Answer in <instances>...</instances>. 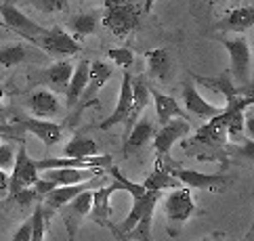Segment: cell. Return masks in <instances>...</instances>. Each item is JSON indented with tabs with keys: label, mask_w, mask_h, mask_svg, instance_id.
<instances>
[{
	"label": "cell",
	"mask_w": 254,
	"mask_h": 241,
	"mask_svg": "<svg viewBox=\"0 0 254 241\" xmlns=\"http://www.w3.org/2000/svg\"><path fill=\"white\" fill-rule=\"evenodd\" d=\"M32 239V218L30 220H25L23 225L15 231V235L11 241H30Z\"/></svg>",
	"instance_id": "cell-39"
},
{
	"label": "cell",
	"mask_w": 254,
	"mask_h": 241,
	"mask_svg": "<svg viewBox=\"0 0 254 241\" xmlns=\"http://www.w3.org/2000/svg\"><path fill=\"white\" fill-rule=\"evenodd\" d=\"M153 210H156V203H149L145 208L143 216L139 218V222L134 225L128 233H124V237L128 241H151V225H153Z\"/></svg>",
	"instance_id": "cell-29"
},
{
	"label": "cell",
	"mask_w": 254,
	"mask_h": 241,
	"mask_svg": "<svg viewBox=\"0 0 254 241\" xmlns=\"http://www.w3.org/2000/svg\"><path fill=\"white\" fill-rule=\"evenodd\" d=\"M114 76V65L105 63V61H90V69H88V82H86V88L82 96H80V101H82V107L90 105L95 101V96L99 95V91L105 86V82Z\"/></svg>",
	"instance_id": "cell-12"
},
{
	"label": "cell",
	"mask_w": 254,
	"mask_h": 241,
	"mask_svg": "<svg viewBox=\"0 0 254 241\" xmlns=\"http://www.w3.org/2000/svg\"><path fill=\"white\" fill-rule=\"evenodd\" d=\"M69 30L74 32V38L80 42L82 38H86V36L95 34L97 32V25H99V13H80L76 17H71V19L67 21Z\"/></svg>",
	"instance_id": "cell-26"
},
{
	"label": "cell",
	"mask_w": 254,
	"mask_h": 241,
	"mask_svg": "<svg viewBox=\"0 0 254 241\" xmlns=\"http://www.w3.org/2000/svg\"><path fill=\"white\" fill-rule=\"evenodd\" d=\"M143 187L147 191H164V189H172V187H181L179 181L170 174V164L168 157H156V166H153V172L145 178Z\"/></svg>",
	"instance_id": "cell-20"
},
{
	"label": "cell",
	"mask_w": 254,
	"mask_h": 241,
	"mask_svg": "<svg viewBox=\"0 0 254 241\" xmlns=\"http://www.w3.org/2000/svg\"><path fill=\"white\" fill-rule=\"evenodd\" d=\"M116 191H124L122 185L118 181L110 183L107 187L93 189V206H90L86 216L93 222H97L99 227H107V229L112 227V220H110L112 218V203H110V199H112V195Z\"/></svg>",
	"instance_id": "cell-9"
},
{
	"label": "cell",
	"mask_w": 254,
	"mask_h": 241,
	"mask_svg": "<svg viewBox=\"0 0 254 241\" xmlns=\"http://www.w3.org/2000/svg\"><path fill=\"white\" fill-rule=\"evenodd\" d=\"M191 132V124L183 118H172L166 124H162V128L153 135V149H156V157H168V151L172 149L177 141L187 137Z\"/></svg>",
	"instance_id": "cell-7"
},
{
	"label": "cell",
	"mask_w": 254,
	"mask_h": 241,
	"mask_svg": "<svg viewBox=\"0 0 254 241\" xmlns=\"http://www.w3.org/2000/svg\"><path fill=\"white\" fill-rule=\"evenodd\" d=\"M28 47L21 42H15V44H6V47L0 48V67H15V65H19L23 63L25 59H28Z\"/></svg>",
	"instance_id": "cell-31"
},
{
	"label": "cell",
	"mask_w": 254,
	"mask_h": 241,
	"mask_svg": "<svg viewBox=\"0 0 254 241\" xmlns=\"http://www.w3.org/2000/svg\"><path fill=\"white\" fill-rule=\"evenodd\" d=\"M32 187H34V191L38 193V197H40V199H44V195H47V193H51V191L55 189L57 185L53 183V181H49V178L38 176V178H36V183H34Z\"/></svg>",
	"instance_id": "cell-38"
},
{
	"label": "cell",
	"mask_w": 254,
	"mask_h": 241,
	"mask_svg": "<svg viewBox=\"0 0 254 241\" xmlns=\"http://www.w3.org/2000/svg\"><path fill=\"white\" fill-rule=\"evenodd\" d=\"M0 38H2V32H0Z\"/></svg>",
	"instance_id": "cell-45"
},
{
	"label": "cell",
	"mask_w": 254,
	"mask_h": 241,
	"mask_svg": "<svg viewBox=\"0 0 254 241\" xmlns=\"http://www.w3.org/2000/svg\"><path fill=\"white\" fill-rule=\"evenodd\" d=\"M153 135H156L153 122L141 115V118L137 120V124L130 128V132L124 137V153L132 155V153H137V151H141L153 139Z\"/></svg>",
	"instance_id": "cell-18"
},
{
	"label": "cell",
	"mask_w": 254,
	"mask_h": 241,
	"mask_svg": "<svg viewBox=\"0 0 254 241\" xmlns=\"http://www.w3.org/2000/svg\"><path fill=\"white\" fill-rule=\"evenodd\" d=\"M107 57L114 63V67H120L124 71H128L134 63V55L128 48H110L107 50Z\"/></svg>",
	"instance_id": "cell-33"
},
{
	"label": "cell",
	"mask_w": 254,
	"mask_h": 241,
	"mask_svg": "<svg viewBox=\"0 0 254 241\" xmlns=\"http://www.w3.org/2000/svg\"><path fill=\"white\" fill-rule=\"evenodd\" d=\"M8 195V172L0 170V197H6Z\"/></svg>",
	"instance_id": "cell-40"
},
{
	"label": "cell",
	"mask_w": 254,
	"mask_h": 241,
	"mask_svg": "<svg viewBox=\"0 0 254 241\" xmlns=\"http://www.w3.org/2000/svg\"><path fill=\"white\" fill-rule=\"evenodd\" d=\"M8 199L15 201L17 206H21V208H28V206H32V203L38 201L40 197H38V193L34 191V187H25V189L17 191L13 195H8Z\"/></svg>",
	"instance_id": "cell-36"
},
{
	"label": "cell",
	"mask_w": 254,
	"mask_h": 241,
	"mask_svg": "<svg viewBox=\"0 0 254 241\" xmlns=\"http://www.w3.org/2000/svg\"><path fill=\"white\" fill-rule=\"evenodd\" d=\"M30 4L36 8V11H42V13L67 11V6H69L67 0H30Z\"/></svg>",
	"instance_id": "cell-35"
},
{
	"label": "cell",
	"mask_w": 254,
	"mask_h": 241,
	"mask_svg": "<svg viewBox=\"0 0 254 241\" xmlns=\"http://www.w3.org/2000/svg\"><path fill=\"white\" fill-rule=\"evenodd\" d=\"M153 2H156V0H147V2H145V6H143V11H145V13H149L151 8H153Z\"/></svg>",
	"instance_id": "cell-41"
},
{
	"label": "cell",
	"mask_w": 254,
	"mask_h": 241,
	"mask_svg": "<svg viewBox=\"0 0 254 241\" xmlns=\"http://www.w3.org/2000/svg\"><path fill=\"white\" fill-rule=\"evenodd\" d=\"M223 2H231V0H223Z\"/></svg>",
	"instance_id": "cell-44"
},
{
	"label": "cell",
	"mask_w": 254,
	"mask_h": 241,
	"mask_svg": "<svg viewBox=\"0 0 254 241\" xmlns=\"http://www.w3.org/2000/svg\"><path fill=\"white\" fill-rule=\"evenodd\" d=\"M191 80H193L195 84H202V86H206V88H210V91L223 95L225 101L235 99V96L242 95L244 91L252 93L250 86H238V84H235L233 80H231V76H229V71H225V74H219V76H195V74H191Z\"/></svg>",
	"instance_id": "cell-13"
},
{
	"label": "cell",
	"mask_w": 254,
	"mask_h": 241,
	"mask_svg": "<svg viewBox=\"0 0 254 241\" xmlns=\"http://www.w3.org/2000/svg\"><path fill=\"white\" fill-rule=\"evenodd\" d=\"M151 93V99H153V107H156V118L160 124H166L168 120L172 118H183V120H189L187 111H183L179 107V103L172 99L168 95H162L158 91H149Z\"/></svg>",
	"instance_id": "cell-24"
},
{
	"label": "cell",
	"mask_w": 254,
	"mask_h": 241,
	"mask_svg": "<svg viewBox=\"0 0 254 241\" xmlns=\"http://www.w3.org/2000/svg\"><path fill=\"white\" fill-rule=\"evenodd\" d=\"M170 174L177 178L179 185L191 187V189H206V191H223L225 185L229 183V178L223 174H210V172H199V170H189V168H177Z\"/></svg>",
	"instance_id": "cell-8"
},
{
	"label": "cell",
	"mask_w": 254,
	"mask_h": 241,
	"mask_svg": "<svg viewBox=\"0 0 254 241\" xmlns=\"http://www.w3.org/2000/svg\"><path fill=\"white\" fill-rule=\"evenodd\" d=\"M88 69H90V61H86V59H82L74 67V74H71L65 91H63V93H65L69 109H74V107L80 103V96H82L84 88H86V82H88Z\"/></svg>",
	"instance_id": "cell-21"
},
{
	"label": "cell",
	"mask_w": 254,
	"mask_h": 241,
	"mask_svg": "<svg viewBox=\"0 0 254 241\" xmlns=\"http://www.w3.org/2000/svg\"><path fill=\"white\" fill-rule=\"evenodd\" d=\"M71 74H74V65H71L69 61L61 59V61H55L53 65L47 67V71H44V80H47L53 88H57V91H65Z\"/></svg>",
	"instance_id": "cell-25"
},
{
	"label": "cell",
	"mask_w": 254,
	"mask_h": 241,
	"mask_svg": "<svg viewBox=\"0 0 254 241\" xmlns=\"http://www.w3.org/2000/svg\"><path fill=\"white\" fill-rule=\"evenodd\" d=\"M2 109H4V95L0 91V113H2Z\"/></svg>",
	"instance_id": "cell-42"
},
{
	"label": "cell",
	"mask_w": 254,
	"mask_h": 241,
	"mask_svg": "<svg viewBox=\"0 0 254 241\" xmlns=\"http://www.w3.org/2000/svg\"><path fill=\"white\" fill-rule=\"evenodd\" d=\"M90 206H93V189H84V191H80L74 199H71L67 206H63V216L65 218H84Z\"/></svg>",
	"instance_id": "cell-30"
},
{
	"label": "cell",
	"mask_w": 254,
	"mask_h": 241,
	"mask_svg": "<svg viewBox=\"0 0 254 241\" xmlns=\"http://www.w3.org/2000/svg\"><path fill=\"white\" fill-rule=\"evenodd\" d=\"M252 23H254V6L246 4V6L233 8V11L227 13L223 19L216 23V30L233 32V34H244L246 30L252 28Z\"/></svg>",
	"instance_id": "cell-19"
},
{
	"label": "cell",
	"mask_w": 254,
	"mask_h": 241,
	"mask_svg": "<svg viewBox=\"0 0 254 241\" xmlns=\"http://www.w3.org/2000/svg\"><path fill=\"white\" fill-rule=\"evenodd\" d=\"M38 176H40V172H38V168H36V159L30 157L28 147H25V141L21 139L19 149H17V153H15L13 170H11V174H8V195L21 191V189H25V187H32Z\"/></svg>",
	"instance_id": "cell-4"
},
{
	"label": "cell",
	"mask_w": 254,
	"mask_h": 241,
	"mask_svg": "<svg viewBox=\"0 0 254 241\" xmlns=\"http://www.w3.org/2000/svg\"><path fill=\"white\" fill-rule=\"evenodd\" d=\"M0 15H2V25L6 30L17 32L21 38L30 40L36 44V38L44 34V30L40 23H36L34 19H30L25 13H21V8H17L13 4H0Z\"/></svg>",
	"instance_id": "cell-6"
},
{
	"label": "cell",
	"mask_w": 254,
	"mask_h": 241,
	"mask_svg": "<svg viewBox=\"0 0 254 241\" xmlns=\"http://www.w3.org/2000/svg\"><path fill=\"white\" fill-rule=\"evenodd\" d=\"M19 126L23 128V132H30V135L38 137L47 147H53L55 143L61 141V126L51 120H40V118H23L17 120Z\"/></svg>",
	"instance_id": "cell-16"
},
{
	"label": "cell",
	"mask_w": 254,
	"mask_h": 241,
	"mask_svg": "<svg viewBox=\"0 0 254 241\" xmlns=\"http://www.w3.org/2000/svg\"><path fill=\"white\" fill-rule=\"evenodd\" d=\"M97 178H99V174L93 176V178H90V181H86V183H78V185H61V187L57 185L51 193L44 195V206H47V208H42V210H44V216H47L49 212H55V210H61L63 206H67V203L74 199L80 191L93 189Z\"/></svg>",
	"instance_id": "cell-11"
},
{
	"label": "cell",
	"mask_w": 254,
	"mask_h": 241,
	"mask_svg": "<svg viewBox=\"0 0 254 241\" xmlns=\"http://www.w3.org/2000/svg\"><path fill=\"white\" fill-rule=\"evenodd\" d=\"M15 153H17V149L11 145V143H0V170H4V172L13 170Z\"/></svg>",
	"instance_id": "cell-37"
},
{
	"label": "cell",
	"mask_w": 254,
	"mask_h": 241,
	"mask_svg": "<svg viewBox=\"0 0 254 241\" xmlns=\"http://www.w3.org/2000/svg\"><path fill=\"white\" fill-rule=\"evenodd\" d=\"M105 170H110L112 178H114V181H118V183L122 185V189H124L126 193H130V197H132V199H134V197H141V195H145V193H147V189H145L143 185H139V183L130 181V178L122 176V174H120V170H118V168L110 166V168H105Z\"/></svg>",
	"instance_id": "cell-32"
},
{
	"label": "cell",
	"mask_w": 254,
	"mask_h": 241,
	"mask_svg": "<svg viewBox=\"0 0 254 241\" xmlns=\"http://www.w3.org/2000/svg\"><path fill=\"white\" fill-rule=\"evenodd\" d=\"M99 153V145L95 139L78 135L71 139L65 149H63V157H88V155H97Z\"/></svg>",
	"instance_id": "cell-27"
},
{
	"label": "cell",
	"mask_w": 254,
	"mask_h": 241,
	"mask_svg": "<svg viewBox=\"0 0 254 241\" xmlns=\"http://www.w3.org/2000/svg\"><path fill=\"white\" fill-rule=\"evenodd\" d=\"M101 21L116 38H124L139 28L141 6L134 0H105Z\"/></svg>",
	"instance_id": "cell-1"
},
{
	"label": "cell",
	"mask_w": 254,
	"mask_h": 241,
	"mask_svg": "<svg viewBox=\"0 0 254 241\" xmlns=\"http://www.w3.org/2000/svg\"><path fill=\"white\" fill-rule=\"evenodd\" d=\"M183 103H185L187 115H195V118L210 120V118H214V115L221 113V107L208 103L204 96L197 93V86L193 82H187L183 86Z\"/></svg>",
	"instance_id": "cell-15"
},
{
	"label": "cell",
	"mask_w": 254,
	"mask_h": 241,
	"mask_svg": "<svg viewBox=\"0 0 254 241\" xmlns=\"http://www.w3.org/2000/svg\"><path fill=\"white\" fill-rule=\"evenodd\" d=\"M223 47L229 52L231 69L229 76L235 84L250 86V47L244 36H235V38H221Z\"/></svg>",
	"instance_id": "cell-3"
},
{
	"label": "cell",
	"mask_w": 254,
	"mask_h": 241,
	"mask_svg": "<svg viewBox=\"0 0 254 241\" xmlns=\"http://www.w3.org/2000/svg\"><path fill=\"white\" fill-rule=\"evenodd\" d=\"M28 107L30 111L34 113V118L47 120V118H55V115L61 111L57 96L53 95L51 91H36L30 95L28 99Z\"/></svg>",
	"instance_id": "cell-22"
},
{
	"label": "cell",
	"mask_w": 254,
	"mask_h": 241,
	"mask_svg": "<svg viewBox=\"0 0 254 241\" xmlns=\"http://www.w3.org/2000/svg\"><path fill=\"white\" fill-rule=\"evenodd\" d=\"M132 76L130 71H124L122 76V84H120V95H118V103H116V109L112 111V115L107 118L105 122H101V130H107L116 126V124H122L128 118V111H130V103H132Z\"/></svg>",
	"instance_id": "cell-14"
},
{
	"label": "cell",
	"mask_w": 254,
	"mask_h": 241,
	"mask_svg": "<svg viewBox=\"0 0 254 241\" xmlns=\"http://www.w3.org/2000/svg\"><path fill=\"white\" fill-rule=\"evenodd\" d=\"M36 47H40L47 55L57 57V59L74 57L78 52H82V44H80L69 32L59 28V25L44 30V34L36 38Z\"/></svg>",
	"instance_id": "cell-2"
},
{
	"label": "cell",
	"mask_w": 254,
	"mask_h": 241,
	"mask_svg": "<svg viewBox=\"0 0 254 241\" xmlns=\"http://www.w3.org/2000/svg\"><path fill=\"white\" fill-rule=\"evenodd\" d=\"M164 212L170 222H185L195 212L193 197L189 193V187L172 189L164 197Z\"/></svg>",
	"instance_id": "cell-10"
},
{
	"label": "cell",
	"mask_w": 254,
	"mask_h": 241,
	"mask_svg": "<svg viewBox=\"0 0 254 241\" xmlns=\"http://www.w3.org/2000/svg\"><path fill=\"white\" fill-rule=\"evenodd\" d=\"M44 222H47L44 210L38 203V206L34 208V214H32V239L30 241H44Z\"/></svg>",
	"instance_id": "cell-34"
},
{
	"label": "cell",
	"mask_w": 254,
	"mask_h": 241,
	"mask_svg": "<svg viewBox=\"0 0 254 241\" xmlns=\"http://www.w3.org/2000/svg\"><path fill=\"white\" fill-rule=\"evenodd\" d=\"M147 69L153 78H160L164 80L168 74H170V55L164 50V48H151L147 50Z\"/></svg>",
	"instance_id": "cell-28"
},
{
	"label": "cell",
	"mask_w": 254,
	"mask_h": 241,
	"mask_svg": "<svg viewBox=\"0 0 254 241\" xmlns=\"http://www.w3.org/2000/svg\"><path fill=\"white\" fill-rule=\"evenodd\" d=\"M105 170H78V168H55V170H44V178H49L55 185H78V183H86L93 176L101 174Z\"/></svg>",
	"instance_id": "cell-23"
},
{
	"label": "cell",
	"mask_w": 254,
	"mask_h": 241,
	"mask_svg": "<svg viewBox=\"0 0 254 241\" xmlns=\"http://www.w3.org/2000/svg\"><path fill=\"white\" fill-rule=\"evenodd\" d=\"M4 128H6V122H4L2 118H0V135H2V132H4Z\"/></svg>",
	"instance_id": "cell-43"
},
{
	"label": "cell",
	"mask_w": 254,
	"mask_h": 241,
	"mask_svg": "<svg viewBox=\"0 0 254 241\" xmlns=\"http://www.w3.org/2000/svg\"><path fill=\"white\" fill-rule=\"evenodd\" d=\"M132 103H130V111H128V118H126L124 126H126V132L124 137L130 132V128L137 124V120L143 115L145 107L149 105V99H151V93H149V86L145 84V80L139 76V78H132Z\"/></svg>",
	"instance_id": "cell-17"
},
{
	"label": "cell",
	"mask_w": 254,
	"mask_h": 241,
	"mask_svg": "<svg viewBox=\"0 0 254 241\" xmlns=\"http://www.w3.org/2000/svg\"><path fill=\"white\" fill-rule=\"evenodd\" d=\"M112 166L110 153H97L88 157H49L36 162L38 172L55 170V168H78V170H105Z\"/></svg>",
	"instance_id": "cell-5"
}]
</instances>
